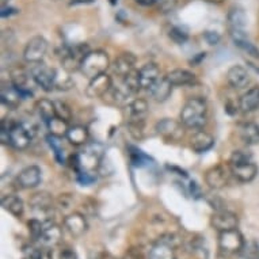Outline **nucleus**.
<instances>
[{
  "label": "nucleus",
  "mask_w": 259,
  "mask_h": 259,
  "mask_svg": "<svg viewBox=\"0 0 259 259\" xmlns=\"http://www.w3.org/2000/svg\"><path fill=\"white\" fill-rule=\"evenodd\" d=\"M205 57H206V53H205V52L204 53H198V55H197L194 59L190 60V64L191 65H197V64H200L201 61L205 59Z\"/></svg>",
  "instance_id": "50"
},
{
  "label": "nucleus",
  "mask_w": 259,
  "mask_h": 259,
  "mask_svg": "<svg viewBox=\"0 0 259 259\" xmlns=\"http://www.w3.org/2000/svg\"><path fill=\"white\" fill-rule=\"evenodd\" d=\"M35 109H37L39 118L42 119L45 123H48L51 119L56 117L55 102H52L49 99H39L37 105H35Z\"/></svg>",
  "instance_id": "31"
},
{
  "label": "nucleus",
  "mask_w": 259,
  "mask_h": 259,
  "mask_svg": "<svg viewBox=\"0 0 259 259\" xmlns=\"http://www.w3.org/2000/svg\"><path fill=\"white\" fill-rule=\"evenodd\" d=\"M48 129H49V133L52 136L56 137H65L67 133H68V121H65L63 118H59V117H55L53 119H51L49 122L47 123Z\"/></svg>",
  "instance_id": "32"
},
{
  "label": "nucleus",
  "mask_w": 259,
  "mask_h": 259,
  "mask_svg": "<svg viewBox=\"0 0 259 259\" xmlns=\"http://www.w3.org/2000/svg\"><path fill=\"white\" fill-rule=\"evenodd\" d=\"M48 41L41 35H35L26 44L25 51H23V59L30 64L42 63L48 52Z\"/></svg>",
  "instance_id": "8"
},
{
  "label": "nucleus",
  "mask_w": 259,
  "mask_h": 259,
  "mask_svg": "<svg viewBox=\"0 0 259 259\" xmlns=\"http://www.w3.org/2000/svg\"><path fill=\"white\" fill-rule=\"evenodd\" d=\"M61 238H63V230H61V227L56 221L48 219L44 223L42 236H41L39 242L42 243L45 247H55L61 242Z\"/></svg>",
  "instance_id": "15"
},
{
  "label": "nucleus",
  "mask_w": 259,
  "mask_h": 259,
  "mask_svg": "<svg viewBox=\"0 0 259 259\" xmlns=\"http://www.w3.org/2000/svg\"><path fill=\"white\" fill-rule=\"evenodd\" d=\"M33 80L44 90V91H52L56 89V81H57V75L59 72L55 68L48 67L47 64L37 63L33 65L30 71Z\"/></svg>",
  "instance_id": "6"
},
{
  "label": "nucleus",
  "mask_w": 259,
  "mask_h": 259,
  "mask_svg": "<svg viewBox=\"0 0 259 259\" xmlns=\"http://www.w3.org/2000/svg\"><path fill=\"white\" fill-rule=\"evenodd\" d=\"M159 240L167 243L168 246L174 247V248H178L179 246H182L183 243L182 238H181L178 234H174V232H167V234L161 235L160 238H159Z\"/></svg>",
  "instance_id": "40"
},
{
  "label": "nucleus",
  "mask_w": 259,
  "mask_h": 259,
  "mask_svg": "<svg viewBox=\"0 0 259 259\" xmlns=\"http://www.w3.org/2000/svg\"><path fill=\"white\" fill-rule=\"evenodd\" d=\"M139 79L141 89L149 90L160 79V69L155 63H147L139 69Z\"/></svg>",
  "instance_id": "19"
},
{
  "label": "nucleus",
  "mask_w": 259,
  "mask_h": 259,
  "mask_svg": "<svg viewBox=\"0 0 259 259\" xmlns=\"http://www.w3.org/2000/svg\"><path fill=\"white\" fill-rule=\"evenodd\" d=\"M214 145V139L205 131H197L190 139V147L196 153H205Z\"/></svg>",
  "instance_id": "22"
},
{
  "label": "nucleus",
  "mask_w": 259,
  "mask_h": 259,
  "mask_svg": "<svg viewBox=\"0 0 259 259\" xmlns=\"http://www.w3.org/2000/svg\"><path fill=\"white\" fill-rule=\"evenodd\" d=\"M148 259H175V248L167 243L157 240L149 250Z\"/></svg>",
  "instance_id": "28"
},
{
  "label": "nucleus",
  "mask_w": 259,
  "mask_h": 259,
  "mask_svg": "<svg viewBox=\"0 0 259 259\" xmlns=\"http://www.w3.org/2000/svg\"><path fill=\"white\" fill-rule=\"evenodd\" d=\"M244 243H246V240L238 228L224 231L219 235V248L225 255L240 254V251L244 247Z\"/></svg>",
  "instance_id": "5"
},
{
  "label": "nucleus",
  "mask_w": 259,
  "mask_h": 259,
  "mask_svg": "<svg viewBox=\"0 0 259 259\" xmlns=\"http://www.w3.org/2000/svg\"><path fill=\"white\" fill-rule=\"evenodd\" d=\"M252 160V155L251 152L246 149H238L232 152L230 157V164H236V163H243V161H251Z\"/></svg>",
  "instance_id": "39"
},
{
  "label": "nucleus",
  "mask_w": 259,
  "mask_h": 259,
  "mask_svg": "<svg viewBox=\"0 0 259 259\" xmlns=\"http://www.w3.org/2000/svg\"><path fill=\"white\" fill-rule=\"evenodd\" d=\"M30 208L37 214H45L48 216L49 213L55 209V201L52 194L47 191H41L37 193L30 198Z\"/></svg>",
  "instance_id": "16"
},
{
  "label": "nucleus",
  "mask_w": 259,
  "mask_h": 259,
  "mask_svg": "<svg viewBox=\"0 0 259 259\" xmlns=\"http://www.w3.org/2000/svg\"><path fill=\"white\" fill-rule=\"evenodd\" d=\"M2 206H3L5 210H7L15 217H21L25 212L23 201L19 197L14 196V194H6V196L2 197Z\"/></svg>",
  "instance_id": "27"
},
{
  "label": "nucleus",
  "mask_w": 259,
  "mask_h": 259,
  "mask_svg": "<svg viewBox=\"0 0 259 259\" xmlns=\"http://www.w3.org/2000/svg\"><path fill=\"white\" fill-rule=\"evenodd\" d=\"M41 250L34 246H25L22 250V259H39Z\"/></svg>",
  "instance_id": "43"
},
{
  "label": "nucleus",
  "mask_w": 259,
  "mask_h": 259,
  "mask_svg": "<svg viewBox=\"0 0 259 259\" xmlns=\"http://www.w3.org/2000/svg\"><path fill=\"white\" fill-rule=\"evenodd\" d=\"M17 13H18V10L7 7V6H3V7H2V13H0V15H2V18H7V17H11V15H14V14H17Z\"/></svg>",
  "instance_id": "48"
},
{
  "label": "nucleus",
  "mask_w": 259,
  "mask_h": 259,
  "mask_svg": "<svg viewBox=\"0 0 259 259\" xmlns=\"http://www.w3.org/2000/svg\"><path fill=\"white\" fill-rule=\"evenodd\" d=\"M183 125L181 121H175L172 118H163L160 121H157L156 132L159 136H161L167 141H179L185 135L183 131Z\"/></svg>",
  "instance_id": "9"
},
{
  "label": "nucleus",
  "mask_w": 259,
  "mask_h": 259,
  "mask_svg": "<svg viewBox=\"0 0 259 259\" xmlns=\"http://www.w3.org/2000/svg\"><path fill=\"white\" fill-rule=\"evenodd\" d=\"M55 107H56V117L63 118L65 121H69L72 118V110L71 107L63 101H55Z\"/></svg>",
  "instance_id": "38"
},
{
  "label": "nucleus",
  "mask_w": 259,
  "mask_h": 259,
  "mask_svg": "<svg viewBox=\"0 0 259 259\" xmlns=\"http://www.w3.org/2000/svg\"><path fill=\"white\" fill-rule=\"evenodd\" d=\"M57 259H77V255L71 248H63V250L60 251Z\"/></svg>",
  "instance_id": "47"
},
{
  "label": "nucleus",
  "mask_w": 259,
  "mask_h": 259,
  "mask_svg": "<svg viewBox=\"0 0 259 259\" xmlns=\"http://www.w3.org/2000/svg\"><path fill=\"white\" fill-rule=\"evenodd\" d=\"M94 0H72L71 2V6H76V5H89V3H93Z\"/></svg>",
  "instance_id": "52"
},
{
  "label": "nucleus",
  "mask_w": 259,
  "mask_h": 259,
  "mask_svg": "<svg viewBox=\"0 0 259 259\" xmlns=\"http://www.w3.org/2000/svg\"><path fill=\"white\" fill-rule=\"evenodd\" d=\"M208 121V105L202 98H190L181 111V122L189 129H202Z\"/></svg>",
  "instance_id": "1"
},
{
  "label": "nucleus",
  "mask_w": 259,
  "mask_h": 259,
  "mask_svg": "<svg viewBox=\"0 0 259 259\" xmlns=\"http://www.w3.org/2000/svg\"><path fill=\"white\" fill-rule=\"evenodd\" d=\"M148 113V103L144 99H136L129 105V119H145Z\"/></svg>",
  "instance_id": "33"
},
{
  "label": "nucleus",
  "mask_w": 259,
  "mask_h": 259,
  "mask_svg": "<svg viewBox=\"0 0 259 259\" xmlns=\"http://www.w3.org/2000/svg\"><path fill=\"white\" fill-rule=\"evenodd\" d=\"M102 155V145H87L80 153H77V159H79V171H93V172H95V171L101 167ZM79 171H77V172H79Z\"/></svg>",
  "instance_id": "4"
},
{
  "label": "nucleus",
  "mask_w": 259,
  "mask_h": 259,
  "mask_svg": "<svg viewBox=\"0 0 259 259\" xmlns=\"http://www.w3.org/2000/svg\"><path fill=\"white\" fill-rule=\"evenodd\" d=\"M133 148V147H132ZM133 151L135 152H131V157H132V161L136 164V166H141L143 164V161L147 159V156H145L144 153L141 152L140 149H136V148H133Z\"/></svg>",
  "instance_id": "45"
},
{
  "label": "nucleus",
  "mask_w": 259,
  "mask_h": 259,
  "mask_svg": "<svg viewBox=\"0 0 259 259\" xmlns=\"http://www.w3.org/2000/svg\"><path fill=\"white\" fill-rule=\"evenodd\" d=\"M240 255L244 259H259V244L256 242H246Z\"/></svg>",
  "instance_id": "37"
},
{
  "label": "nucleus",
  "mask_w": 259,
  "mask_h": 259,
  "mask_svg": "<svg viewBox=\"0 0 259 259\" xmlns=\"http://www.w3.org/2000/svg\"><path fill=\"white\" fill-rule=\"evenodd\" d=\"M230 168L232 175L238 179L239 182H251L256 177V174H258V167L254 163V160L230 164Z\"/></svg>",
  "instance_id": "17"
},
{
  "label": "nucleus",
  "mask_w": 259,
  "mask_h": 259,
  "mask_svg": "<svg viewBox=\"0 0 259 259\" xmlns=\"http://www.w3.org/2000/svg\"><path fill=\"white\" fill-rule=\"evenodd\" d=\"M113 89V81L107 73L98 75L94 79H90V83L85 89V95L89 98H102Z\"/></svg>",
  "instance_id": "12"
},
{
  "label": "nucleus",
  "mask_w": 259,
  "mask_h": 259,
  "mask_svg": "<svg viewBox=\"0 0 259 259\" xmlns=\"http://www.w3.org/2000/svg\"><path fill=\"white\" fill-rule=\"evenodd\" d=\"M97 179V174L93 171H79L77 172V181L83 185V186H90L93 185Z\"/></svg>",
  "instance_id": "42"
},
{
  "label": "nucleus",
  "mask_w": 259,
  "mask_h": 259,
  "mask_svg": "<svg viewBox=\"0 0 259 259\" xmlns=\"http://www.w3.org/2000/svg\"><path fill=\"white\" fill-rule=\"evenodd\" d=\"M22 95L11 81H3L0 89V101L10 109H17L21 105Z\"/></svg>",
  "instance_id": "18"
},
{
  "label": "nucleus",
  "mask_w": 259,
  "mask_h": 259,
  "mask_svg": "<svg viewBox=\"0 0 259 259\" xmlns=\"http://www.w3.org/2000/svg\"><path fill=\"white\" fill-rule=\"evenodd\" d=\"M35 131L25 122H14L10 129V145L15 149H26L31 143Z\"/></svg>",
  "instance_id": "7"
},
{
  "label": "nucleus",
  "mask_w": 259,
  "mask_h": 259,
  "mask_svg": "<svg viewBox=\"0 0 259 259\" xmlns=\"http://www.w3.org/2000/svg\"><path fill=\"white\" fill-rule=\"evenodd\" d=\"M136 61V56L133 55V53H129V52H125V53H121V55L114 60V63H113V69H114V72L117 73L118 76H126L127 73H131L133 69H135Z\"/></svg>",
  "instance_id": "21"
},
{
  "label": "nucleus",
  "mask_w": 259,
  "mask_h": 259,
  "mask_svg": "<svg viewBox=\"0 0 259 259\" xmlns=\"http://www.w3.org/2000/svg\"><path fill=\"white\" fill-rule=\"evenodd\" d=\"M239 106L243 113H251L259 109V85L251 87L243 94L239 98Z\"/></svg>",
  "instance_id": "23"
},
{
  "label": "nucleus",
  "mask_w": 259,
  "mask_h": 259,
  "mask_svg": "<svg viewBox=\"0 0 259 259\" xmlns=\"http://www.w3.org/2000/svg\"><path fill=\"white\" fill-rule=\"evenodd\" d=\"M109 3H110L111 6H115L117 3H118V0H109Z\"/></svg>",
  "instance_id": "54"
},
{
  "label": "nucleus",
  "mask_w": 259,
  "mask_h": 259,
  "mask_svg": "<svg viewBox=\"0 0 259 259\" xmlns=\"http://www.w3.org/2000/svg\"><path fill=\"white\" fill-rule=\"evenodd\" d=\"M239 136L247 145L259 144V125L255 122H243L239 125Z\"/></svg>",
  "instance_id": "26"
},
{
  "label": "nucleus",
  "mask_w": 259,
  "mask_h": 259,
  "mask_svg": "<svg viewBox=\"0 0 259 259\" xmlns=\"http://www.w3.org/2000/svg\"><path fill=\"white\" fill-rule=\"evenodd\" d=\"M247 25V17L244 10L240 7H232L228 13V27L230 30H244Z\"/></svg>",
  "instance_id": "30"
},
{
  "label": "nucleus",
  "mask_w": 259,
  "mask_h": 259,
  "mask_svg": "<svg viewBox=\"0 0 259 259\" xmlns=\"http://www.w3.org/2000/svg\"><path fill=\"white\" fill-rule=\"evenodd\" d=\"M166 79L171 84L177 85H191L196 83V75L187 69H172L166 75Z\"/></svg>",
  "instance_id": "25"
},
{
  "label": "nucleus",
  "mask_w": 259,
  "mask_h": 259,
  "mask_svg": "<svg viewBox=\"0 0 259 259\" xmlns=\"http://www.w3.org/2000/svg\"><path fill=\"white\" fill-rule=\"evenodd\" d=\"M190 191H191V194H193V197H194V198H198V197H200V194H201L200 187L197 186L196 182L190 183Z\"/></svg>",
  "instance_id": "49"
},
{
  "label": "nucleus",
  "mask_w": 259,
  "mask_h": 259,
  "mask_svg": "<svg viewBox=\"0 0 259 259\" xmlns=\"http://www.w3.org/2000/svg\"><path fill=\"white\" fill-rule=\"evenodd\" d=\"M172 87L174 85L171 84L170 81L167 80L166 76L161 77L155 83V84L148 90L151 97H152L156 102H164L167 99L170 98L171 93H172Z\"/></svg>",
  "instance_id": "24"
},
{
  "label": "nucleus",
  "mask_w": 259,
  "mask_h": 259,
  "mask_svg": "<svg viewBox=\"0 0 259 259\" xmlns=\"http://www.w3.org/2000/svg\"><path fill=\"white\" fill-rule=\"evenodd\" d=\"M205 2H208V3H213V5H220V3H223L224 0H205Z\"/></svg>",
  "instance_id": "53"
},
{
  "label": "nucleus",
  "mask_w": 259,
  "mask_h": 259,
  "mask_svg": "<svg viewBox=\"0 0 259 259\" xmlns=\"http://www.w3.org/2000/svg\"><path fill=\"white\" fill-rule=\"evenodd\" d=\"M204 38L206 39V42L209 45H217V44L220 42V35L216 31H205Z\"/></svg>",
  "instance_id": "46"
},
{
  "label": "nucleus",
  "mask_w": 259,
  "mask_h": 259,
  "mask_svg": "<svg viewBox=\"0 0 259 259\" xmlns=\"http://www.w3.org/2000/svg\"><path fill=\"white\" fill-rule=\"evenodd\" d=\"M41 182V170L37 166H29L18 174L15 185L18 189H34Z\"/></svg>",
  "instance_id": "13"
},
{
  "label": "nucleus",
  "mask_w": 259,
  "mask_h": 259,
  "mask_svg": "<svg viewBox=\"0 0 259 259\" xmlns=\"http://www.w3.org/2000/svg\"><path fill=\"white\" fill-rule=\"evenodd\" d=\"M210 224L219 232H224V231L238 228L239 219L235 213L230 212L227 209H219L210 217Z\"/></svg>",
  "instance_id": "10"
},
{
  "label": "nucleus",
  "mask_w": 259,
  "mask_h": 259,
  "mask_svg": "<svg viewBox=\"0 0 259 259\" xmlns=\"http://www.w3.org/2000/svg\"><path fill=\"white\" fill-rule=\"evenodd\" d=\"M122 259H145L144 254L141 252L139 248H136V247H132V248H129V250L125 252V255H123Z\"/></svg>",
  "instance_id": "44"
},
{
  "label": "nucleus",
  "mask_w": 259,
  "mask_h": 259,
  "mask_svg": "<svg viewBox=\"0 0 259 259\" xmlns=\"http://www.w3.org/2000/svg\"><path fill=\"white\" fill-rule=\"evenodd\" d=\"M27 227H29L30 236H31V240L33 242H39L41 240V236H42L44 231V223H41L37 219H31V220L27 223Z\"/></svg>",
  "instance_id": "36"
},
{
  "label": "nucleus",
  "mask_w": 259,
  "mask_h": 259,
  "mask_svg": "<svg viewBox=\"0 0 259 259\" xmlns=\"http://www.w3.org/2000/svg\"><path fill=\"white\" fill-rule=\"evenodd\" d=\"M64 227L73 238H80L89 230V223L81 213L73 212L64 219Z\"/></svg>",
  "instance_id": "14"
},
{
  "label": "nucleus",
  "mask_w": 259,
  "mask_h": 259,
  "mask_svg": "<svg viewBox=\"0 0 259 259\" xmlns=\"http://www.w3.org/2000/svg\"><path fill=\"white\" fill-rule=\"evenodd\" d=\"M127 129H129V133L132 135L133 139L141 140L144 137L145 119H129Z\"/></svg>",
  "instance_id": "35"
},
{
  "label": "nucleus",
  "mask_w": 259,
  "mask_h": 259,
  "mask_svg": "<svg viewBox=\"0 0 259 259\" xmlns=\"http://www.w3.org/2000/svg\"><path fill=\"white\" fill-rule=\"evenodd\" d=\"M227 81L235 90L244 89L250 83V75L242 65H234L227 72Z\"/></svg>",
  "instance_id": "20"
},
{
  "label": "nucleus",
  "mask_w": 259,
  "mask_h": 259,
  "mask_svg": "<svg viewBox=\"0 0 259 259\" xmlns=\"http://www.w3.org/2000/svg\"><path fill=\"white\" fill-rule=\"evenodd\" d=\"M65 137L71 144L79 147V145L85 144L89 140V131L83 125H73V126H69L68 133Z\"/></svg>",
  "instance_id": "29"
},
{
  "label": "nucleus",
  "mask_w": 259,
  "mask_h": 259,
  "mask_svg": "<svg viewBox=\"0 0 259 259\" xmlns=\"http://www.w3.org/2000/svg\"><path fill=\"white\" fill-rule=\"evenodd\" d=\"M159 0H136L137 5L144 6V7H149V6H153L155 3H157Z\"/></svg>",
  "instance_id": "51"
},
{
  "label": "nucleus",
  "mask_w": 259,
  "mask_h": 259,
  "mask_svg": "<svg viewBox=\"0 0 259 259\" xmlns=\"http://www.w3.org/2000/svg\"><path fill=\"white\" fill-rule=\"evenodd\" d=\"M168 35H170V38L174 41L175 44H185L189 39V34H187L185 30H182L181 27H172V29L170 30V33H168Z\"/></svg>",
  "instance_id": "41"
},
{
  "label": "nucleus",
  "mask_w": 259,
  "mask_h": 259,
  "mask_svg": "<svg viewBox=\"0 0 259 259\" xmlns=\"http://www.w3.org/2000/svg\"><path fill=\"white\" fill-rule=\"evenodd\" d=\"M90 48L87 44H75L72 47L65 48V51L61 55V64L63 68L68 72L72 71H77L80 69V65L83 63V60L85 59V56L90 53Z\"/></svg>",
  "instance_id": "3"
},
{
  "label": "nucleus",
  "mask_w": 259,
  "mask_h": 259,
  "mask_svg": "<svg viewBox=\"0 0 259 259\" xmlns=\"http://www.w3.org/2000/svg\"><path fill=\"white\" fill-rule=\"evenodd\" d=\"M230 174H232L230 167L217 164V166H213L212 168H209L206 171L205 182L210 189L219 190V189H223L224 186H227V183L230 181Z\"/></svg>",
  "instance_id": "11"
},
{
  "label": "nucleus",
  "mask_w": 259,
  "mask_h": 259,
  "mask_svg": "<svg viewBox=\"0 0 259 259\" xmlns=\"http://www.w3.org/2000/svg\"><path fill=\"white\" fill-rule=\"evenodd\" d=\"M10 0H2V7H3V6H6L7 5V3H9Z\"/></svg>",
  "instance_id": "55"
},
{
  "label": "nucleus",
  "mask_w": 259,
  "mask_h": 259,
  "mask_svg": "<svg viewBox=\"0 0 259 259\" xmlns=\"http://www.w3.org/2000/svg\"><path fill=\"white\" fill-rule=\"evenodd\" d=\"M109 65H110V60H109V56H107L106 52L91 51L89 55L85 56V59L83 60V63L80 65V71L89 79H94L98 75L106 73V69L109 68Z\"/></svg>",
  "instance_id": "2"
},
{
  "label": "nucleus",
  "mask_w": 259,
  "mask_h": 259,
  "mask_svg": "<svg viewBox=\"0 0 259 259\" xmlns=\"http://www.w3.org/2000/svg\"><path fill=\"white\" fill-rule=\"evenodd\" d=\"M48 141H49V145H51V148L53 149L56 159H57V161H59L60 164L67 163L65 157H64V148L63 144H61V137H56L49 135V136H48Z\"/></svg>",
  "instance_id": "34"
}]
</instances>
